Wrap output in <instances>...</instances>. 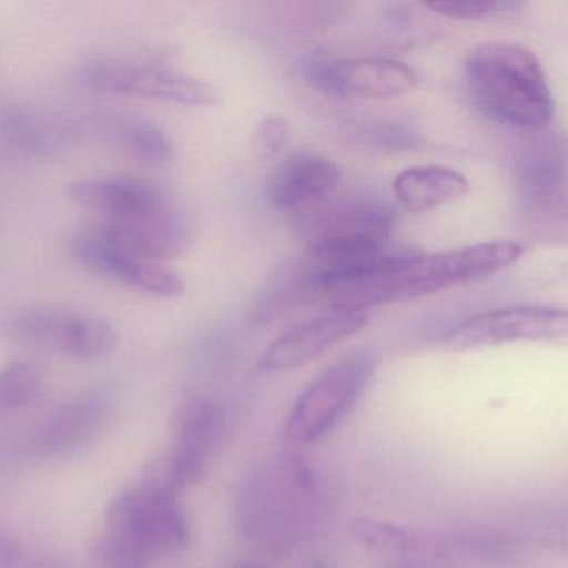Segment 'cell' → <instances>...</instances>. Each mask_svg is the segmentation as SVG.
<instances>
[{
    "label": "cell",
    "mask_w": 568,
    "mask_h": 568,
    "mask_svg": "<svg viewBox=\"0 0 568 568\" xmlns=\"http://www.w3.org/2000/svg\"><path fill=\"white\" fill-rule=\"evenodd\" d=\"M525 247L515 241H491L454 251L417 257L384 275L352 285L328 298L331 311L365 312L381 305L397 304L445 291L455 285L481 281L524 255Z\"/></svg>",
    "instance_id": "obj_1"
},
{
    "label": "cell",
    "mask_w": 568,
    "mask_h": 568,
    "mask_svg": "<svg viewBox=\"0 0 568 568\" xmlns=\"http://www.w3.org/2000/svg\"><path fill=\"white\" fill-rule=\"evenodd\" d=\"M465 79L477 108L508 128L538 131L554 115V95L544 65L517 42H485L465 61Z\"/></svg>",
    "instance_id": "obj_2"
},
{
    "label": "cell",
    "mask_w": 568,
    "mask_h": 568,
    "mask_svg": "<svg viewBox=\"0 0 568 568\" xmlns=\"http://www.w3.org/2000/svg\"><path fill=\"white\" fill-rule=\"evenodd\" d=\"M294 215L307 251L337 257H355L385 247L397 222V211L384 199L335 192Z\"/></svg>",
    "instance_id": "obj_3"
},
{
    "label": "cell",
    "mask_w": 568,
    "mask_h": 568,
    "mask_svg": "<svg viewBox=\"0 0 568 568\" xmlns=\"http://www.w3.org/2000/svg\"><path fill=\"white\" fill-rule=\"evenodd\" d=\"M377 371L371 351L351 352L318 374L295 398L285 437L297 445H312L334 432L364 398Z\"/></svg>",
    "instance_id": "obj_4"
},
{
    "label": "cell",
    "mask_w": 568,
    "mask_h": 568,
    "mask_svg": "<svg viewBox=\"0 0 568 568\" xmlns=\"http://www.w3.org/2000/svg\"><path fill=\"white\" fill-rule=\"evenodd\" d=\"M82 84L105 94L158 99L182 105H214L221 91L204 79L187 74L161 58L102 55L79 69Z\"/></svg>",
    "instance_id": "obj_5"
},
{
    "label": "cell",
    "mask_w": 568,
    "mask_h": 568,
    "mask_svg": "<svg viewBox=\"0 0 568 568\" xmlns=\"http://www.w3.org/2000/svg\"><path fill=\"white\" fill-rule=\"evenodd\" d=\"M11 334L26 344L58 348L79 361H98L118 351L119 332L99 315L61 305H39L18 312Z\"/></svg>",
    "instance_id": "obj_6"
},
{
    "label": "cell",
    "mask_w": 568,
    "mask_h": 568,
    "mask_svg": "<svg viewBox=\"0 0 568 568\" xmlns=\"http://www.w3.org/2000/svg\"><path fill=\"white\" fill-rule=\"evenodd\" d=\"M567 334L565 308L517 305L481 312L468 318L445 337V344L454 351H471L514 342L560 341Z\"/></svg>",
    "instance_id": "obj_7"
},
{
    "label": "cell",
    "mask_w": 568,
    "mask_h": 568,
    "mask_svg": "<svg viewBox=\"0 0 568 568\" xmlns=\"http://www.w3.org/2000/svg\"><path fill=\"white\" fill-rule=\"evenodd\" d=\"M69 248L74 261L85 271L134 291L159 298L179 297L185 291L184 278L178 272L129 254L98 227L75 234Z\"/></svg>",
    "instance_id": "obj_8"
},
{
    "label": "cell",
    "mask_w": 568,
    "mask_h": 568,
    "mask_svg": "<svg viewBox=\"0 0 568 568\" xmlns=\"http://www.w3.org/2000/svg\"><path fill=\"white\" fill-rule=\"evenodd\" d=\"M308 81L334 98L390 101L414 91L418 75L387 58L322 59L308 65Z\"/></svg>",
    "instance_id": "obj_9"
},
{
    "label": "cell",
    "mask_w": 568,
    "mask_h": 568,
    "mask_svg": "<svg viewBox=\"0 0 568 568\" xmlns=\"http://www.w3.org/2000/svg\"><path fill=\"white\" fill-rule=\"evenodd\" d=\"M95 227L129 254L158 264L184 254L194 241L191 217L171 197L151 211L128 219L102 221Z\"/></svg>",
    "instance_id": "obj_10"
},
{
    "label": "cell",
    "mask_w": 568,
    "mask_h": 568,
    "mask_svg": "<svg viewBox=\"0 0 568 568\" xmlns=\"http://www.w3.org/2000/svg\"><path fill=\"white\" fill-rule=\"evenodd\" d=\"M367 325L368 315L365 312L331 311L275 338L262 354L258 367L272 374L304 367L334 345L354 337Z\"/></svg>",
    "instance_id": "obj_11"
},
{
    "label": "cell",
    "mask_w": 568,
    "mask_h": 568,
    "mask_svg": "<svg viewBox=\"0 0 568 568\" xmlns=\"http://www.w3.org/2000/svg\"><path fill=\"white\" fill-rule=\"evenodd\" d=\"M222 424L221 405L205 395H192L175 407L171 417L174 445L168 452L185 488L204 477L221 438Z\"/></svg>",
    "instance_id": "obj_12"
},
{
    "label": "cell",
    "mask_w": 568,
    "mask_h": 568,
    "mask_svg": "<svg viewBox=\"0 0 568 568\" xmlns=\"http://www.w3.org/2000/svg\"><path fill=\"white\" fill-rule=\"evenodd\" d=\"M81 139V125L68 115L28 104L0 108V148L21 158L51 159Z\"/></svg>",
    "instance_id": "obj_13"
},
{
    "label": "cell",
    "mask_w": 568,
    "mask_h": 568,
    "mask_svg": "<svg viewBox=\"0 0 568 568\" xmlns=\"http://www.w3.org/2000/svg\"><path fill=\"white\" fill-rule=\"evenodd\" d=\"M108 412L104 395L85 394L39 418L22 435L21 448L34 457H61L84 445Z\"/></svg>",
    "instance_id": "obj_14"
},
{
    "label": "cell",
    "mask_w": 568,
    "mask_h": 568,
    "mask_svg": "<svg viewBox=\"0 0 568 568\" xmlns=\"http://www.w3.org/2000/svg\"><path fill=\"white\" fill-rule=\"evenodd\" d=\"M341 178V169L331 159L295 152L272 172L267 197L278 211L295 214L337 191Z\"/></svg>",
    "instance_id": "obj_15"
},
{
    "label": "cell",
    "mask_w": 568,
    "mask_h": 568,
    "mask_svg": "<svg viewBox=\"0 0 568 568\" xmlns=\"http://www.w3.org/2000/svg\"><path fill=\"white\" fill-rule=\"evenodd\" d=\"M68 194L78 204L101 214L102 221L142 214L169 197L158 185L124 175L79 179L68 185Z\"/></svg>",
    "instance_id": "obj_16"
},
{
    "label": "cell",
    "mask_w": 568,
    "mask_h": 568,
    "mask_svg": "<svg viewBox=\"0 0 568 568\" xmlns=\"http://www.w3.org/2000/svg\"><path fill=\"white\" fill-rule=\"evenodd\" d=\"M470 191V182L454 169L442 165H417L405 169L394 181V194L402 207L410 212H428Z\"/></svg>",
    "instance_id": "obj_17"
},
{
    "label": "cell",
    "mask_w": 568,
    "mask_h": 568,
    "mask_svg": "<svg viewBox=\"0 0 568 568\" xmlns=\"http://www.w3.org/2000/svg\"><path fill=\"white\" fill-rule=\"evenodd\" d=\"M111 135L125 154L149 165L168 164L174 155V145L161 125L151 119L119 118L112 124Z\"/></svg>",
    "instance_id": "obj_18"
},
{
    "label": "cell",
    "mask_w": 568,
    "mask_h": 568,
    "mask_svg": "<svg viewBox=\"0 0 568 568\" xmlns=\"http://www.w3.org/2000/svg\"><path fill=\"white\" fill-rule=\"evenodd\" d=\"M191 541V525L184 510L174 504H148L144 550L149 560L181 554Z\"/></svg>",
    "instance_id": "obj_19"
},
{
    "label": "cell",
    "mask_w": 568,
    "mask_h": 568,
    "mask_svg": "<svg viewBox=\"0 0 568 568\" xmlns=\"http://www.w3.org/2000/svg\"><path fill=\"white\" fill-rule=\"evenodd\" d=\"M145 517L148 501L134 490L122 491L108 508L109 535L131 545L148 558L144 550Z\"/></svg>",
    "instance_id": "obj_20"
},
{
    "label": "cell",
    "mask_w": 568,
    "mask_h": 568,
    "mask_svg": "<svg viewBox=\"0 0 568 568\" xmlns=\"http://www.w3.org/2000/svg\"><path fill=\"white\" fill-rule=\"evenodd\" d=\"M42 372L34 362H12L0 368V414L24 410L42 392Z\"/></svg>",
    "instance_id": "obj_21"
},
{
    "label": "cell",
    "mask_w": 568,
    "mask_h": 568,
    "mask_svg": "<svg viewBox=\"0 0 568 568\" xmlns=\"http://www.w3.org/2000/svg\"><path fill=\"white\" fill-rule=\"evenodd\" d=\"M89 564L91 568H148L149 560L131 545L108 534L92 544Z\"/></svg>",
    "instance_id": "obj_22"
},
{
    "label": "cell",
    "mask_w": 568,
    "mask_h": 568,
    "mask_svg": "<svg viewBox=\"0 0 568 568\" xmlns=\"http://www.w3.org/2000/svg\"><path fill=\"white\" fill-rule=\"evenodd\" d=\"M352 531L355 537L361 538V541L375 548L405 550V548H410L415 541L407 530L374 520L354 521Z\"/></svg>",
    "instance_id": "obj_23"
},
{
    "label": "cell",
    "mask_w": 568,
    "mask_h": 568,
    "mask_svg": "<svg viewBox=\"0 0 568 568\" xmlns=\"http://www.w3.org/2000/svg\"><path fill=\"white\" fill-rule=\"evenodd\" d=\"M288 134H291V125L287 119L282 115L265 118L255 129L254 139H252L255 155L264 161L278 158L287 144Z\"/></svg>",
    "instance_id": "obj_24"
},
{
    "label": "cell",
    "mask_w": 568,
    "mask_h": 568,
    "mask_svg": "<svg viewBox=\"0 0 568 568\" xmlns=\"http://www.w3.org/2000/svg\"><path fill=\"white\" fill-rule=\"evenodd\" d=\"M425 8L447 18L477 21V19L508 14L520 9L521 4L518 2H432V4H425Z\"/></svg>",
    "instance_id": "obj_25"
},
{
    "label": "cell",
    "mask_w": 568,
    "mask_h": 568,
    "mask_svg": "<svg viewBox=\"0 0 568 568\" xmlns=\"http://www.w3.org/2000/svg\"><path fill=\"white\" fill-rule=\"evenodd\" d=\"M354 135L361 138L365 144H372L378 149H407L415 142V132L410 128L385 121L361 125Z\"/></svg>",
    "instance_id": "obj_26"
},
{
    "label": "cell",
    "mask_w": 568,
    "mask_h": 568,
    "mask_svg": "<svg viewBox=\"0 0 568 568\" xmlns=\"http://www.w3.org/2000/svg\"><path fill=\"white\" fill-rule=\"evenodd\" d=\"M22 560V548L8 531L0 530V568H16Z\"/></svg>",
    "instance_id": "obj_27"
},
{
    "label": "cell",
    "mask_w": 568,
    "mask_h": 568,
    "mask_svg": "<svg viewBox=\"0 0 568 568\" xmlns=\"http://www.w3.org/2000/svg\"><path fill=\"white\" fill-rule=\"evenodd\" d=\"M31 568H72L69 565L62 564V561H39V564L32 565Z\"/></svg>",
    "instance_id": "obj_28"
},
{
    "label": "cell",
    "mask_w": 568,
    "mask_h": 568,
    "mask_svg": "<svg viewBox=\"0 0 568 568\" xmlns=\"http://www.w3.org/2000/svg\"><path fill=\"white\" fill-rule=\"evenodd\" d=\"M234 568H265V567H264V565H258V564H241Z\"/></svg>",
    "instance_id": "obj_29"
},
{
    "label": "cell",
    "mask_w": 568,
    "mask_h": 568,
    "mask_svg": "<svg viewBox=\"0 0 568 568\" xmlns=\"http://www.w3.org/2000/svg\"><path fill=\"white\" fill-rule=\"evenodd\" d=\"M314 568H327V567H325V565H315Z\"/></svg>",
    "instance_id": "obj_30"
}]
</instances>
